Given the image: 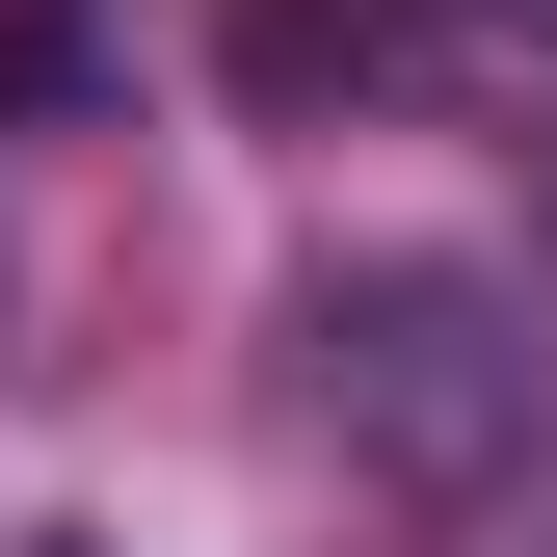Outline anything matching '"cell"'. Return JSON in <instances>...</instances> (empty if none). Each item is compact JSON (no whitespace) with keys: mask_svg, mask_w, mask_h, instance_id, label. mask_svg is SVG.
Returning a JSON list of instances; mask_svg holds the SVG:
<instances>
[{"mask_svg":"<svg viewBox=\"0 0 557 557\" xmlns=\"http://www.w3.org/2000/svg\"><path fill=\"white\" fill-rule=\"evenodd\" d=\"M293 398L372 478H505L531 398H557V345L478 293V265H319V293H293Z\"/></svg>","mask_w":557,"mask_h":557,"instance_id":"cell-1","label":"cell"},{"mask_svg":"<svg viewBox=\"0 0 557 557\" xmlns=\"http://www.w3.org/2000/svg\"><path fill=\"white\" fill-rule=\"evenodd\" d=\"M478 53H557V27L531 0H239L265 107H398V81H478Z\"/></svg>","mask_w":557,"mask_h":557,"instance_id":"cell-2","label":"cell"},{"mask_svg":"<svg viewBox=\"0 0 557 557\" xmlns=\"http://www.w3.org/2000/svg\"><path fill=\"white\" fill-rule=\"evenodd\" d=\"M81 81H107V0H0V133H53Z\"/></svg>","mask_w":557,"mask_h":557,"instance_id":"cell-3","label":"cell"},{"mask_svg":"<svg viewBox=\"0 0 557 557\" xmlns=\"http://www.w3.org/2000/svg\"><path fill=\"white\" fill-rule=\"evenodd\" d=\"M531 27H557V0H531Z\"/></svg>","mask_w":557,"mask_h":557,"instance_id":"cell-4","label":"cell"}]
</instances>
